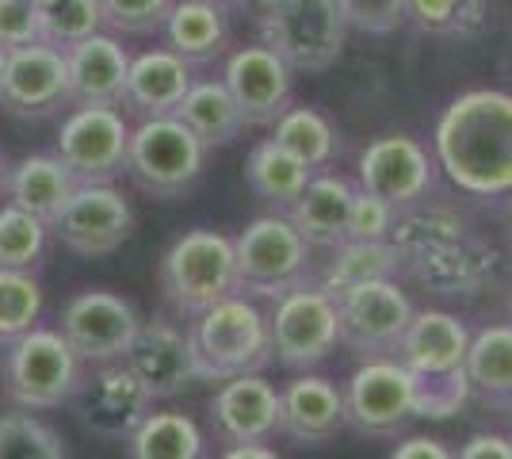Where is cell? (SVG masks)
Here are the masks:
<instances>
[{"mask_svg":"<svg viewBox=\"0 0 512 459\" xmlns=\"http://www.w3.org/2000/svg\"><path fill=\"white\" fill-rule=\"evenodd\" d=\"M356 184L390 203L398 215L417 207L436 184V157L413 134H383L360 153Z\"/></svg>","mask_w":512,"mask_h":459,"instance_id":"obj_14","label":"cell"},{"mask_svg":"<svg viewBox=\"0 0 512 459\" xmlns=\"http://www.w3.org/2000/svg\"><path fill=\"white\" fill-rule=\"evenodd\" d=\"M344 429V391L325 375L302 372L279 391V433L302 448H321Z\"/></svg>","mask_w":512,"mask_h":459,"instance_id":"obj_21","label":"cell"},{"mask_svg":"<svg viewBox=\"0 0 512 459\" xmlns=\"http://www.w3.org/2000/svg\"><path fill=\"white\" fill-rule=\"evenodd\" d=\"M260 43L272 46L295 73H325L337 66L348 23L337 0H253Z\"/></svg>","mask_w":512,"mask_h":459,"instance_id":"obj_4","label":"cell"},{"mask_svg":"<svg viewBox=\"0 0 512 459\" xmlns=\"http://www.w3.org/2000/svg\"><path fill=\"white\" fill-rule=\"evenodd\" d=\"M104 23L115 35H153L169 20L176 0H100Z\"/></svg>","mask_w":512,"mask_h":459,"instance_id":"obj_38","label":"cell"},{"mask_svg":"<svg viewBox=\"0 0 512 459\" xmlns=\"http://www.w3.org/2000/svg\"><path fill=\"white\" fill-rule=\"evenodd\" d=\"M356 184L341 173H314L306 192L295 199L287 219L295 222L310 249H337L348 234V211H352Z\"/></svg>","mask_w":512,"mask_h":459,"instance_id":"obj_25","label":"cell"},{"mask_svg":"<svg viewBox=\"0 0 512 459\" xmlns=\"http://www.w3.org/2000/svg\"><path fill=\"white\" fill-rule=\"evenodd\" d=\"M161 35L172 54H180L192 69L222 62L234 43L230 12L211 0H176Z\"/></svg>","mask_w":512,"mask_h":459,"instance_id":"obj_24","label":"cell"},{"mask_svg":"<svg viewBox=\"0 0 512 459\" xmlns=\"http://www.w3.org/2000/svg\"><path fill=\"white\" fill-rule=\"evenodd\" d=\"M218 459H283V456H279L276 448H268V444H230Z\"/></svg>","mask_w":512,"mask_h":459,"instance_id":"obj_44","label":"cell"},{"mask_svg":"<svg viewBox=\"0 0 512 459\" xmlns=\"http://www.w3.org/2000/svg\"><path fill=\"white\" fill-rule=\"evenodd\" d=\"M43 314V287L31 272L0 268V345L20 341Z\"/></svg>","mask_w":512,"mask_h":459,"instance_id":"obj_35","label":"cell"},{"mask_svg":"<svg viewBox=\"0 0 512 459\" xmlns=\"http://www.w3.org/2000/svg\"><path fill=\"white\" fill-rule=\"evenodd\" d=\"M222 81L249 127H272L295 104V69L264 43L234 46L222 58Z\"/></svg>","mask_w":512,"mask_h":459,"instance_id":"obj_16","label":"cell"},{"mask_svg":"<svg viewBox=\"0 0 512 459\" xmlns=\"http://www.w3.org/2000/svg\"><path fill=\"white\" fill-rule=\"evenodd\" d=\"M218 8H226V12H237V8H245V4H253V0H211Z\"/></svg>","mask_w":512,"mask_h":459,"instance_id":"obj_45","label":"cell"},{"mask_svg":"<svg viewBox=\"0 0 512 459\" xmlns=\"http://www.w3.org/2000/svg\"><path fill=\"white\" fill-rule=\"evenodd\" d=\"M406 20L432 39H478L493 27V0H406Z\"/></svg>","mask_w":512,"mask_h":459,"instance_id":"obj_33","label":"cell"},{"mask_svg":"<svg viewBox=\"0 0 512 459\" xmlns=\"http://www.w3.org/2000/svg\"><path fill=\"white\" fill-rule=\"evenodd\" d=\"M467 349V322H459L455 314H444V310L413 314L402 345L394 349V360H402L409 375L421 383L425 417H432V421H444V417L459 414L467 406Z\"/></svg>","mask_w":512,"mask_h":459,"instance_id":"obj_2","label":"cell"},{"mask_svg":"<svg viewBox=\"0 0 512 459\" xmlns=\"http://www.w3.org/2000/svg\"><path fill=\"white\" fill-rule=\"evenodd\" d=\"M344 425L360 437H398L413 417H425V391L394 356H371L348 375Z\"/></svg>","mask_w":512,"mask_h":459,"instance_id":"obj_8","label":"cell"},{"mask_svg":"<svg viewBox=\"0 0 512 459\" xmlns=\"http://www.w3.org/2000/svg\"><path fill=\"white\" fill-rule=\"evenodd\" d=\"M31 4H35V8H39V12H43V8H50V4H54V0H31Z\"/></svg>","mask_w":512,"mask_h":459,"instance_id":"obj_47","label":"cell"},{"mask_svg":"<svg viewBox=\"0 0 512 459\" xmlns=\"http://www.w3.org/2000/svg\"><path fill=\"white\" fill-rule=\"evenodd\" d=\"M192 345L203 379H234V375L264 372L272 356V322L268 314L245 299L230 295L211 310H203L192 326Z\"/></svg>","mask_w":512,"mask_h":459,"instance_id":"obj_5","label":"cell"},{"mask_svg":"<svg viewBox=\"0 0 512 459\" xmlns=\"http://www.w3.org/2000/svg\"><path fill=\"white\" fill-rule=\"evenodd\" d=\"M394 219L398 211L383 203L379 196L363 192L356 184V196H352V211H348V234L344 241H390V230H394Z\"/></svg>","mask_w":512,"mask_h":459,"instance_id":"obj_40","label":"cell"},{"mask_svg":"<svg viewBox=\"0 0 512 459\" xmlns=\"http://www.w3.org/2000/svg\"><path fill=\"white\" fill-rule=\"evenodd\" d=\"M272 322V356L287 372H314L341 345L337 299L321 287L302 284L276 299Z\"/></svg>","mask_w":512,"mask_h":459,"instance_id":"obj_10","label":"cell"},{"mask_svg":"<svg viewBox=\"0 0 512 459\" xmlns=\"http://www.w3.org/2000/svg\"><path fill=\"white\" fill-rule=\"evenodd\" d=\"M0 459H65L62 437L31 410L0 414Z\"/></svg>","mask_w":512,"mask_h":459,"instance_id":"obj_36","label":"cell"},{"mask_svg":"<svg viewBox=\"0 0 512 459\" xmlns=\"http://www.w3.org/2000/svg\"><path fill=\"white\" fill-rule=\"evenodd\" d=\"M69 108H123L130 77V50L115 31H100L65 50Z\"/></svg>","mask_w":512,"mask_h":459,"instance_id":"obj_20","label":"cell"},{"mask_svg":"<svg viewBox=\"0 0 512 459\" xmlns=\"http://www.w3.org/2000/svg\"><path fill=\"white\" fill-rule=\"evenodd\" d=\"M455 459H512V437L501 433H474L467 444L455 452Z\"/></svg>","mask_w":512,"mask_h":459,"instance_id":"obj_42","label":"cell"},{"mask_svg":"<svg viewBox=\"0 0 512 459\" xmlns=\"http://www.w3.org/2000/svg\"><path fill=\"white\" fill-rule=\"evenodd\" d=\"M130 123L119 108H73L58 127L54 153L77 184H115L127 173Z\"/></svg>","mask_w":512,"mask_h":459,"instance_id":"obj_11","label":"cell"},{"mask_svg":"<svg viewBox=\"0 0 512 459\" xmlns=\"http://www.w3.org/2000/svg\"><path fill=\"white\" fill-rule=\"evenodd\" d=\"M176 119L207 146V150H226L234 146L241 134L249 131L245 115L237 108V100L230 96V88L222 77H203L188 88L184 104L176 108Z\"/></svg>","mask_w":512,"mask_h":459,"instance_id":"obj_27","label":"cell"},{"mask_svg":"<svg viewBox=\"0 0 512 459\" xmlns=\"http://www.w3.org/2000/svg\"><path fill=\"white\" fill-rule=\"evenodd\" d=\"M4 173H8V165H4V153H0V188H4Z\"/></svg>","mask_w":512,"mask_h":459,"instance_id":"obj_46","label":"cell"},{"mask_svg":"<svg viewBox=\"0 0 512 459\" xmlns=\"http://www.w3.org/2000/svg\"><path fill=\"white\" fill-rule=\"evenodd\" d=\"M310 176H314V169H306L299 157H291L272 138L256 142L245 157V188L279 215H287L295 207V199L306 192Z\"/></svg>","mask_w":512,"mask_h":459,"instance_id":"obj_29","label":"cell"},{"mask_svg":"<svg viewBox=\"0 0 512 459\" xmlns=\"http://www.w3.org/2000/svg\"><path fill=\"white\" fill-rule=\"evenodd\" d=\"M272 142L283 146L291 157H299L302 165L314 169V173H325L333 165L337 150H341L337 127L318 108H306V104H291L279 115L272 123Z\"/></svg>","mask_w":512,"mask_h":459,"instance_id":"obj_31","label":"cell"},{"mask_svg":"<svg viewBox=\"0 0 512 459\" xmlns=\"http://www.w3.org/2000/svg\"><path fill=\"white\" fill-rule=\"evenodd\" d=\"M161 295L180 318H199L214 303L241 295L234 238L218 230H188L172 241L157 268Z\"/></svg>","mask_w":512,"mask_h":459,"instance_id":"obj_3","label":"cell"},{"mask_svg":"<svg viewBox=\"0 0 512 459\" xmlns=\"http://www.w3.org/2000/svg\"><path fill=\"white\" fill-rule=\"evenodd\" d=\"M62 108H69L65 50L50 43L8 50L4 77H0V111L16 119H50Z\"/></svg>","mask_w":512,"mask_h":459,"instance_id":"obj_17","label":"cell"},{"mask_svg":"<svg viewBox=\"0 0 512 459\" xmlns=\"http://www.w3.org/2000/svg\"><path fill=\"white\" fill-rule=\"evenodd\" d=\"M138 326H142V318H138L134 303L115 291H104V287L73 295L62 310V337L69 341V349L96 368L123 360L138 337Z\"/></svg>","mask_w":512,"mask_h":459,"instance_id":"obj_15","label":"cell"},{"mask_svg":"<svg viewBox=\"0 0 512 459\" xmlns=\"http://www.w3.org/2000/svg\"><path fill=\"white\" fill-rule=\"evenodd\" d=\"M509 425H512V406H509Z\"/></svg>","mask_w":512,"mask_h":459,"instance_id":"obj_50","label":"cell"},{"mask_svg":"<svg viewBox=\"0 0 512 459\" xmlns=\"http://www.w3.org/2000/svg\"><path fill=\"white\" fill-rule=\"evenodd\" d=\"M4 391L23 410H58L85 391V360L69 349L62 329H27L8 345Z\"/></svg>","mask_w":512,"mask_h":459,"instance_id":"obj_7","label":"cell"},{"mask_svg":"<svg viewBox=\"0 0 512 459\" xmlns=\"http://www.w3.org/2000/svg\"><path fill=\"white\" fill-rule=\"evenodd\" d=\"M39 16H43V43L58 50H73L77 43L107 31L100 0H54Z\"/></svg>","mask_w":512,"mask_h":459,"instance_id":"obj_37","label":"cell"},{"mask_svg":"<svg viewBox=\"0 0 512 459\" xmlns=\"http://www.w3.org/2000/svg\"><path fill=\"white\" fill-rule=\"evenodd\" d=\"M127 459H207V437L180 410H150L123 440Z\"/></svg>","mask_w":512,"mask_h":459,"instance_id":"obj_30","label":"cell"},{"mask_svg":"<svg viewBox=\"0 0 512 459\" xmlns=\"http://www.w3.org/2000/svg\"><path fill=\"white\" fill-rule=\"evenodd\" d=\"M134 226L138 215L115 184H77L50 219V234L77 257H107L127 245Z\"/></svg>","mask_w":512,"mask_h":459,"instance_id":"obj_12","label":"cell"},{"mask_svg":"<svg viewBox=\"0 0 512 459\" xmlns=\"http://www.w3.org/2000/svg\"><path fill=\"white\" fill-rule=\"evenodd\" d=\"M77 176L65 169L58 153H27L20 157L8 173H4V192L8 203H16L23 211L39 215L50 226V219L62 211V203L73 196Z\"/></svg>","mask_w":512,"mask_h":459,"instance_id":"obj_26","label":"cell"},{"mask_svg":"<svg viewBox=\"0 0 512 459\" xmlns=\"http://www.w3.org/2000/svg\"><path fill=\"white\" fill-rule=\"evenodd\" d=\"M390 459H455V452L436 437H406L390 452Z\"/></svg>","mask_w":512,"mask_h":459,"instance_id":"obj_43","label":"cell"},{"mask_svg":"<svg viewBox=\"0 0 512 459\" xmlns=\"http://www.w3.org/2000/svg\"><path fill=\"white\" fill-rule=\"evenodd\" d=\"M123 360L142 375V383L157 398H172L188 383L203 379V368H199V356H195L192 345V329L176 326L165 314L142 318L138 337H134V345L127 349Z\"/></svg>","mask_w":512,"mask_h":459,"instance_id":"obj_18","label":"cell"},{"mask_svg":"<svg viewBox=\"0 0 512 459\" xmlns=\"http://www.w3.org/2000/svg\"><path fill=\"white\" fill-rule=\"evenodd\" d=\"M348 31L360 35H390L406 23V0H337Z\"/></svg>","mask_w":512,"mask_h":459,"instance_id":"obj_39","label":"cell"},{"mask_svg":"<svg viewBox=\"0 0 512 459\" xmlns=\"http://www.w3.org/2000/svg\"><path fill=\"white\" fill-rule=\"evenodd\" d=\"M402 268V253L390 241H341L333 249V261L321 272V291L337 295L344 287L371 284V280H394Z\"/></svg>","mask_w":512,"mask_h":459,"instance_id":"obj_32","label":"cell"},{"mask_svg":"<svg viewBox=\"0 0 512 459\" xmlns=\"http://www.w3.org/2000/svg\"><path fill=\"white\" fill-rule=\"evenodd\" d=\"M43 43V16L31 0H0V50Z\"/></svg>","mask_w":512,"mask_h":459,"instance_id":"obj_41","label":"cell"},{"mask_svg":"<svg viewBox=\"0 0 512 459\" xmlns=\"http://www.w3.org/2000/svg\"><path fill=\"white\" fill-rule=\"evenodd\" d=\"M214 437L230 444H268L279 433V391L260 372L222 379L207 402Z\"/></svg>","mask_w":512,"mask_h":459,"instance_id":"obj_19","label":"cell"},{"mask_svg":"<svg viewBox=\"0 0 512 459\" xmlns=\"http://www.w3.org/2000/svg\"><path fill=\"white\" fill-rule=\"evenodd\" d=\"M237 287L241 295L279 299L306 284L310 276V245L287 215H260L234 238Z\"/></svg>","mask_w":512,"mask_h":459,"instance_id":"obj_9","label":"cell"},{"mask_svg":"<svg viewBox=\"0 0 512 459\" xmlns=\"http://www.w3.org/2000/svg\"><path fill=\"white\" fill-rule=\"evenodd\" d=\"M50 226L39 215L23 211L16 203L0 207V268H16V272H31L43 261Z\"/></svg>","mask_w":512,"mask_h":459,"instance_id":"obj_34","label":"cell"},{"mask_svg":"<svg viewBox=\"0 0 512 459\" xmlns=\"http://www.w3.org/2000/svg\"><path fill=\"white\" fill-rule=\"evenodd\" d=\"M333 299H337V318H341V345L360 352L363 360L394 356L413 314H417L409 295L398 287V280H371V284L344 287Z\"/></svg>","mask_w":512,"mask_h":459,"instance_id":"obj_13","label":"cell"},{"mask_svg":"<svg viewBox=\"0 0 512 459\" xmlns=\"http://www.w3.org/2000/svg\"><path fill=\"white\" fill-rule=\"evenodd\" d=\"M153 402L157 394L142 383V375L127 360L100 364V372L92 379V406L85 414V425L100 437L127 440L142 425V417L153 410Z\"/></svg>","mask_w":512,"mask_h":459,"instance_id":"obj_22","label":"cell"},{"mask_svg":"<svg viewBox=\"0 0 512 459\" xmlns=\"http://www.w3.org/2000/svg\"><path fill=\"white\" fill-rule=\"evenodd\" d=\"M432 157L467 196L501 199L512 192V92L467 88L440 111Z\"/></svg>","mask_w":512,"mask_h":459,"instance_id":"obj_1","label":"cell"},{"mask_svg":"<svg viewBox=\"0 0 512 459\" xmlns=\"http://www.w3.org/2000/svg\"><path fill=\"white\" fill-rule=\"evenodd\" d=\"M467 383L493 410L512 406V322H497L470 333Z\"/></svg>","mask_w":512,"mask_h":459,"instance_id":"obj_28","label":"cell"},{"mask_svg":"<svg viewBox=\"0 0 512 459\" xmlns=\"http://www.w3.org/2000/svg\"><path fill=\"white\" fill-rule=\"evenodd\" d=\"M195 85V69L172 54L169 46H153L130 58L127 96L123 108L134 111L138 119H157V115H176L184 104L188 88Z\"/></svg>","mask_w":512,"mask_h":459,"instance_id":"obj_23","label":"cell"},{"mask_svg":"<svg viewBox=\"0 0 512 459\" xmlns=\"http://www.w3.org/2000/svg\"><path fill=\"white\" fill-rule=\"evenodd\" d=\"M207 153L211 150L176 115L142 119L138 127H130L127 176L138 192L172 203L195 188V180L207 169Z\"/></svg>","mask_w":512,"mask_h":459,"instance_id":"obj_6","label":"cell"},{"mask_svg":"<svg viewBox=\"0 0 512 459\" xmlns=\"http://www.w3.org/2000/svg\"><path fill=\"white\" fill-rule=\"evenodd\" d=\"M509 219H512V192H509Z\"/></svg>","mask_w":512,"mask_h":459,"instance_id":"obj_49","label":"cell"},{"mask_svg":"<svg viewBox=\"0 0 512 459\" xmlns=\"http://www.w3.org/2000/svg\"><path fill=\"white\" fill-rule=\"evenodd\" d=\"M4 58H8V54H4V50H0V77H4Z\"/></svg>","mask_w":512,"mask_h":459,"instance_id":"obj_48","label":"cell"}]
</instances>
